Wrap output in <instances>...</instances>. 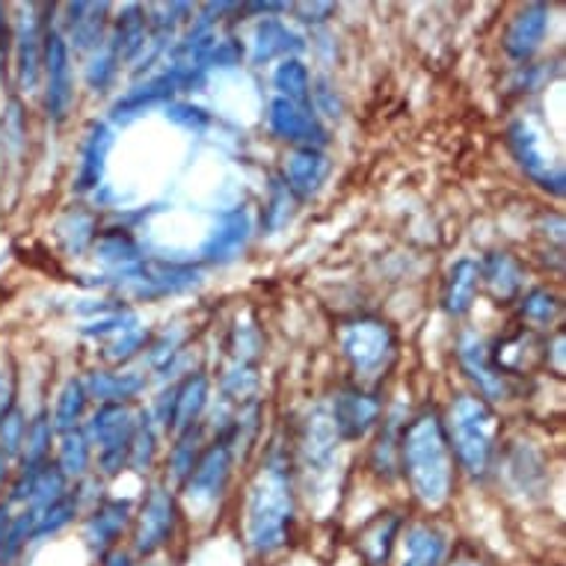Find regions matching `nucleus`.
Returning a JSON list of instances; mask_svg holds the SVG:
<instances>
[{"mask_svg": "<svg viewBox=\"0 0 566 566\" xmlns=\"http://www.w3.org/2000/svg\"><path fill=\"white\" fill-rule=\"evenodd\" d=\"M398 454L418 502L428 507L446 504L454 486V454L442 418L437 412L412 418L409 428H403Z\"/></svg>", "mask_w": 566, "mask_h": 566, "instance_id": "1", "label": "nucleus"}, {"mask_svg": "<svg viewBox=\"0 0 566 566\" xmlns=\"http://www.w3.org/2000/svg\"><path fill=\"white\" fill-rule=\"evenodd\" d=\"M446 437L451 454L460 460V465L472 474H483L495 457L499 421L492 416V409L486 407V400L460 395L448 412Z\"/></svg>", "mask_w": 566, "mask_h": 566, "instance_id": "2", "label": "nucleus"}, {"mask_svg": "<svg viewBox=\"0 0 566 566\" xmlns=\"http://www.w3.org/2000/svg\"><path fill=\"white\" fill-rule=\"evenodd\" d=\"M291 520H294V499H291L289 478L279 469H268L259 486L252 490L247 539L259 555H270L285 546Z\"/></svg>", "mask_w": 566, "mask_h": 566, "instance_id": "3", "label": "nucleus"}, {"mask_svg": "<svg viewBox=\"0 0 566 566\" xmlns=\"http://www.w3.org/2000/svg\"><path fill=\"white\" fill-rule=\"evenodd\" d=\"M395 347L398 344H395V333L389 329V324L374 321V317L344 324L342 329V350L363 382L380 380L382 371H389Z\"/></svg>", "mask_w": 566, "mask_h": 566, "instance_id": "4", "label": "nucleus"}, {"mask_svg": "<svg viewBox=\"0 0 566 566\" xmlns=\"http://www.w3.org/2000/svg\"><path fill=\"white\" fill-rule=\"evenodd\" d=\"M42 72H45L48 116L54 122H63L75 102V77H72L69 45L56 30H45V36H42Z\"/></svg>", "mask_w": 566, "mask_h": 566, "instance_id": "5", "label": "nucleus"}, {"mask_svg": "<svg viewBox=\"0 0 566 566\" xmlns=\"http://www.w3.org/2000/svg\"><path fill=\"white\" fill-rule=\"evenodd\" d=\"M137 424L119 403H104L93 418V437L102 448V469L107 474H116L130 457V442H134Z\"/></svg>", "mask_w": 566, "mask_h": 566, "instance_id": "6", "label": "nucleus"}, {"mask_svg": "<svg viewBox=\"0 0 566 566\" xmlns=\"http://www.w3.org/2000/svg\"><path fill=\"white\" fill-rule=\"evenodd\" d=\"M229 469H232V448L229 442H214V446L196 457L193 469L185 478L187 495L196 504L217 502L226 490L229 481Z\"/></svg>", "mask_w": 566, "mask_h": 566, "instance_id": "7", "label": "nucleus"}, {"mask_svg": "<svg viewBox=\"0 0 566 566\" xmlns=\"http://www.w3.org/2000/svg\"><path fill=\"white\" fill-rule=\"evenodd\" d=\"M268 122L270 130H273L279 139L300 143V149H317V146H324L326 143L324 125L317 122L315 111H312V107H303V104L276 98V102H270Z\"/></svg>", "mask_w": 566, "mask_h": 566, "instance_id": "8", "label": "nucleus"}, {"mask_svg": "<svg viewBox=\"0 0 566 566\" xmlns=\"http://www.w3.org/2000/svg\"><path fill=\"white\" fill-rule=\"evenodd\" d=\"M176 528V504L167 490H151L149 499L143 502L137 531H134V548L137 555H155L160 546H167Z\"/></svg>", "mask_w": 566, "mask_h": 566, "instance_id": "9", "label": "nucleus"}, {"mask_svg": "<svg viewBox=\"0 0 566 566\" xmlns=\"http://www.w3.org/2000/svg\"><path fill=\"white\" fill-rule=\"evenodd\" d=\"M382 400L374 391L365 389H344L335 398L333 407V424L335 433L344 439H363L368 430L380 421Z\"/></svg>", "mask_w": 566, "mask_h": 566, "instance_id": "10", "label": "nucleus"}, {"mask_svg": "<svg viewBox=\"0 0 566 566\" xmlns=\"http://www.w3.org/2000/svg\"><path fill=\"white\" fill-rule=\"evenodd\" d=\"M125 279L137 285V294L143 297H155V294H172V291H185L190 285H196L193 268H181V264H160V261H151V264H134V268H125Z\"/></svg>", "mask_w": 566, "mask_h": 566, "instance_id": "11", "label": "nucleus"}, {"mask_svg": "<svg viewBox=\"0 0 566 566\" xmlns=\"http://www.w3.org/2000/svg\"><path fill=\"white\" fill-rule=\"evenodd\" d=\"M400 566H442L448 537L430 522H412L400 531Z\"/></svg>", "mask_w": 566, "mask_h": 566, "instance_id": "12", "label": "nucleus"}, {"mask_svg": "<svg viewBox=\"0 0 566 566\" xmlns=\"http://www.w3.org/2000/svg\"><path fill=\"white\" fill-rule=\"evenodd\" d=\"M457 356H460L463 371L478 382V389H481L483 398H507V377L490 363V350H486V344H483L478 335H463Z\"/></svg>", "mask_w": 566, "mask_h": 566, "instance_id": "13", "label": "nucleus"}, {"mask_svg": "<svg viewBox=\"0 0 566 566\" xmlns=\"http://www.w3.org/2000/svg\"><path fill=\"white\" fill-rule=\"evenodd\" d=\"M507 143H511V151L516 155L522 169H525L534 181H539L543 187L552 185L555 187V193H564V172H560V169H557V172L548 169V160L543 158V151H539L537 134H534L525 122H513L511 130H507Z\"/></svg>", "mask_w": 566, "mask_h": 566, "instance_id": "14", "label": "nucleus"}, {"mask_svg": "<svg viewBox=\"0 0 566 566\" xmlns=\"http://www.w3.org/2000/svg\"><path fill=\"white\" fill-rule=\"evenodd\" d=\"M329 176V158L321 149H297L285 160V187L297 199H312Z\"/></svg>", "mask_w": 566, "mask_h": 566, "instance_id": "15", "label": "nucleus"}, {"mask_svg": "<svg viewBox=\"0 0 566 566\" xmlns=\"http://www.w3.org/2000/svg\"><path fill=\"white\" fill-rule=\"evenodd\" d=\"M247 238H250V214H247L243 208L223 211V214L217 217V226L214 232H211V238L205 241L202 255L208 261H217V264L232 261L234 255L243 250Z\"/></svg>", "mask_w": 566, "mask_h": 566, "instance_id": "16", "label": "nucleus"}, {"mask_svg": "<svg viewBox=\"0 0 566 566\" xmlns=\"http://www.w3.org/2000/svg\"><path fill=\"white\" fill-rule=\"evenodd\" d=\"M548 30V10L543 3H534V7H525V10L511 21L507 28V36H504V51L513 56V60H528L546 39Z\"/></svg>", "mask_w": 566, "mask_h": 566, "instance_id": "17", "label": "nucleus"}, {"mask_svg": "<svg viewBox=\"0 0 566 566\" xmlns=\"http://www.w3.org/2000/svg\"><path fill=\"white\" fill-rule=\"evenodd\" d=\"M400 531H403V522L398 513H380L356 534V552L365 557L368 566H386Z\"/></svg>", "mask_w": 566, "mask_h": 566, "instance_id": "18", "label": "nucleus"}, {"mask_svg": "<svg viewBox=\"0 0 566 566\" xmlns=\"http://www.w3.org/2000/svg\"><path fill=\"white\" fill-rule=\"evenodd\" d=\"M478 270H481V285H486L490 297L499 300V303H511L522 291L525 273L511 252H490L483 264H478Z\"/></svg>", "mask_w": 566, "mask_h": 566, "instance_id": "19", "label": "nucleus"}, {"mask_svg": "<svg viewBox=\"0 0 566 566\" xmlns=\"http://www.w3.org/2000/svg\"><path fill=\"white\" fill-rule=\"evenodd\" d=\"M205 400H208V380H205L202 374L187 377L181 386L169 391V407L164 412V424L169 430H190L199 412H202Z\"/></svg>", "mask_w": 566, "mask_h": 566, "instance_id": "20", "label": "nucleus"}, {"mask_svg": "<svg viewBox=\"0 0 566 566\" xmlns=\"http://www.w3.org/2000/svg\"><path fill=\"white\" fill-rule=\"evenodd\" d=\"M42 30H39V19L33 10L21 19V28L12 33V39L19 42V81L21 90H36L39 77H42Z\"/></svg>", "mask_w": 566, "mask_h": 566, "instance_id": "21", "label": "nucleus"}, {"mask_svg": "<svg viewBox=\"0 0 566 566\" xmlns=\"http://www.w3.org/2000/svg\"><path fill=\"white\" fill-rule=\"evenodd\" d=\"M478 289H481V270H478V261H457L454 268H451V273H448L446 294H442V306H446L448 315H465V312L472 308L474 297H478Z\"/></svg>", "mask_w": 566, "mask_h": 566, "instance_id": "22", "label": "nucleus"}, {"mask_svg": "<svg viewBox=\"0 0 566 566\" xmlns=\"http://www.w3.org/2000/svg\"><path fill=\"white\" fill-rule=\"evenodd\" d=\"M128 516H130L128 502H104L102 507L90 516V522H86V543H90L98 555H104V552L119 539Z\"/></svg>", "mask_w": 566, "mask_h": 566, "instance_id": "23", "label": "nucleus"}, {"mask_svg": "<svg viewBox=\"0 0 566 566\" xmlns=\"http://www.w3.org/2000/svg\"><path fill=\"white\" fill-rule=\"evenodd\" d=\"M113 134L107 125H93L86 134L84 151H81V167H77V190H93L104 176V160L111 155Z\"/></svg>", "mask_w": 566, "mask_h": 566, "instance_id": "24", "label": "nucleus"}, {"mask_svg": "<svg viewBox=\"0 0 566 566\" xmlns=\"http://www.w3.org/2000/svg\"><path fill=\"white\" fill-rule=\"evenodd\" d=\"M146 45V19L139 7H128L116 21V33H113V56L116 60H134Z\"/></svg>", "mask_w": 566, "mask_h": 566, "instance_id": "25", "label": "nucleus"}, {"mask_svg": "<svg viewBox=\"0 0 566 566\" xmlns=\"http://www.w3.org/2000/svg\"><path fill=\"white\" fill-rule=\"evenodd\" d=\"M300 48H303V42H300L282 21L270 19L264 21L259 28V33H255V54H252V60H255V63H264V60H273V56L279 54L300 51Z\"/></svg>", "mask_w": 566, "mask_h": 566, "instance_id": "26", "label": "nucleus"}, {"mask_svg": "<svg viewBox=\"0 0 566 566\" xmlns=\"http://www.w3.org/2000/svg\"><path fill=\"white\" fill-rule=\"evenodd\" d=\"M172 93H176V84L169 81V75L158 77V81H151V84L146 86H137V90H130L125 98L116 102V107H113V119H128V116L139 113L143 107H149V104L167 102Z\"/></svg>", "mask_w": 566, "mask_h": 566, "instance_id": "27", "label": "nucleus"}, {"mask_svg": "<svg viewBox=\"0 0 566 566\" xmlns=\"http://www.w3.org/2000/svg\"><path fill=\"white\" fill-rule=\"evenodd\" d=\"M520 315L528 326H552L560 317V297L548 289H534L520 300Z\"/></svg>", "mask_w": 566, "mask_h": 566, "instance_id": "28", "label": "nucleus"}, {"mask_svg": "<svg viewBox=\"0 0 566 566\" xmlns=\"http://www.w3.org/2000/svg\"><path fill=\"white\" fill-rule=\"evenodd\" d=\"M139 389H143V377H137V374H90V391H93L95 398H102L104 403L134 398Z\"/></svg>", "mask_w": 566, "mask_h": 566, "instance_id": "29", "label": "nucleus"}, {"mask_svg": "<svg viewBox=\"0 0 566 566\" xmlns=\"http://www.w3.org/2000/svg\"><path fill=\"white\" fill-rule=\"evenodd\" d=\"M273 81H276V90L282 93V98H285V102H294V104H303V107H308V95H312V90H308V86L312 84H308L306 65L300 63V60H285V63L276 69Z\"/></svg>", "mask_w": 566, "mask_h": 566, "instance_id": "30", "label": "nucleus"}, {"mask_svg": "<svg viewBox=\"0 0 566 566\" xmlns=\"http://www.w3.org/2000/svg\"><path fill=\"white\" fill-rule=\"evenodd\" d=\"M86 407V386L81 380H69L65 382L63 395L56 400L54 409V430H63V433H72L77 424V418L84 416Z\"/></svg>", "mask_w": 566, "mask_h": 566, "instance_id": "31", "label": "nucleus"}, {"mask_svg": "<svg viewBox=\"0 0 566 566\" xmlns=\"http://www.w3.org/2000/svg\"><path fill=\"white\" fill-rule=\"evenodd\" d=\"M69 12L75 15V19L69 21L72 24V36H75L77 48H90L93 42L102 39V28H104V15H107V7H90V3H75V7H69Z\"/></svg>", "mask_w": 566, "mask_h": 566, "instance_id": "32", "label": "nucleus"}, {"mask_svg": "<svg viewBox=\"0 0 566 566\" xmlns=\"http://www.w3.org/2000/svg\"><path fill=\"white\" fill-rule=\"evenodd\" d=\"M51 437H54V428L45 416L30 421L28 430H24V469H36V465L48 463Z\"/></svg>", "mask_w": 566, "mask_h": 566, "instance_id": "33", "label": "nucleus"}, {"mask_svg": "<svg viewBox=\"0 0 566 566\" xmlns=\"http://www.w3.org/2000/svg\"><path fill=\"white\" fill-rule=\"evenodd\" d=\"M95 252L98 259L107 261V264H125V268H134L137 264V243L130 241L125 232H107L95 241Z\"/></svg>", "mask_w": 566, "mask_h": 566, "instance_id": "34", "label": "nucleus"}, {"mask_svg": "<svg viewBox=\"0 0 566 566\" xmlns=\"http://www.w3.org/2000/svg\"><path fill=\"white\" fill-rule=\"evenodd\" d=\"M24 430H28V421L21 416L19 407L0 409V454L15 457L24 446Z\"/></svg>", "mask_w": 566, "mask_h": 566, "instance_id": "35", "label": "nucleus"}, {"mask_svg": "<svg viewBox=\"0 0 566 566\" xmlns=\"http://www.w3.org/2000/svg\"><path fill=\"white\" fill-rule=\"evenodd\" d=\"M60 472L69 478V474H81L90 465V446H86L84 433H63V448H60Z\"/></svg>", "mask_w": 566, "mask_h": 566, "instance_id": "36", "label": "nucleus"}, {"mask_svg": "<svg viewBox=\"0 0 566 566\" xmlns=\"http://www.w3.org/2000/svg\"><path fill=\"white\" fill-rule=\"evenodd\" d=\"M196 437H199V433H193V428L185 430V437L178 439L176 451H172V472H176V478H181V481L190 474V469H193L196 463Z\"/></svg>", "mask_w": 566, "mask_h": 566, "instance_id": "37", "label": "nucleus"}, {"mask_svg": "<svg viewBox=\"0 0 566 566\" xmlns=\"http://www.w3.org/2000/svg\"><path fill=\"white\" fill-rule=\"evenodd\" d=\"M289 199H291L289 187H276V190H273V202H270V208H268L270 229H279L282 223H289V217H291Z\"/></svg>", "mask_w": 566, "mask_h": 566, "instance_id": "38", "label": "nucleus"}, {"mask_svg": "<svg viewBox=\"0 0 566 566\" xmlns=\"http://www.w3.org/2000/svg\"><path fill=\"white\" fill-rule=\"evenodd\" d=\"M167 116L172 122H178V125H185V128H202L205 122H208L205 111H199V107H190V104H176V107H169Z\"/></svg>", "mask_w": 566, "mask_h": 566, "instance_id": "39", "label": "nucleus"}, {"mask_svg": "<svg viewBox=\"0 0 566 566\" xmlns=\"http://www.w3.org/2000/svg\"><path fill=\"white\" fill-rule=\"evenodd\" d=\"M116 56H113V51H107V56H102V60H95L93 69H90V84L93 86H107L111 84L113 72H116Z\"/></svg>", "mask_w": 566, "mask_h": 566, "instance_id": "40", "label": "nucleus"}, {"mask_svg": "<svg viewBox=\"0 0 566 566\" xmlns=\"http://www.w3.org/2000/svg\"><path fill=\"white\" fill-rule=\"evenodd\" d=\"M10 42H12L10 19H7V7L0 3V65L7 63V54H10Z\"/></svg>", "mask_w": 566, "mask_h": 566, "instance_id": "41", "label": "nucleus"}, {"mask_svg": "<svg viewBox=\"0 0 566 566\" xmlns=\"http://www.w3.org/2000/svg\"><path fill=\"white\" fill-rule=\"evenodd\" d=\"M448 566H495V564H490V560H483V557L478 555H457L451 557V564Z\"/></svg>", "mask_w": 566, "mask_h": 566, "instance_id": "42", "label": "nucleus"}, {"mask_svg": "<svg viewBox=\"0 0 566 566\" xmlns=\"http://www.w3.org/2000/svg\"><path fill=\"white\" fill-rule=\"evenodd\" d=\"M10 511H7V504H0V546H3V539H7V531H10Z\"/></svg>", "mask_w": 566, "mask_h": 566, "instance_id": "43", "label": "nucleus"}, {"mask_svg": "<svg viewBox=\"0 0 566 566\" xmlns=\"http://www.w3.org/2000/svg\"><path fill=\"white\" fill-rule=\"evenodd\" d=\"M104 566H130V557L122 555V552H113L111 557H107V564Z\"/></svg>", "mask_w": 566, "mask_h": 566, "instance_id": "44", "label": "nucleus"}, {"mask_svg": "<svg viewBox=\"0 0 566 566\" xmlns=\"http://www.w3.org/2000/svg\"><path fill=\"white\" fill-rule=\"evenodd\" d=\"M3 478H7V457L0 454V486H3Z\"/></svg>", "mask_w": 566, "mask_h": 566, "instance_id": "45", "label": "nucleus"}]
</instances>
